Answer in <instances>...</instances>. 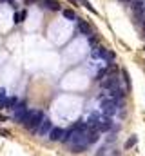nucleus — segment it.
<instances>
[{
	"label": "nucleus",
	"instance_id": "nucleus-16",
	"mask_svg": "<svg viewBox=\"0 0 145 156\" xmlns=\"http://www.w3.org/2000/svg\"><path fill=\"white\" fill-rule=\"evenodd\" d=\"M78 2H80V4H82L84 7H87V9H89L91 13H94V15H96V9H94V7H93V5H91V4H89L87 0H78Z\"/></svg>",
	"mask_w": 145,
	"mask_h": 156
},
{
	"label": "nucleus",
	"instance_id": "nucleus-19",
	"mask_svg": "<svg viewBox=\"0 0 145 156\" xmlns=\"http://www.w3.org/2000/svg\"><path fill=\"white\" fill-rule=\"evenodd\" d=\"M69 2H71L73 5H76V4H78V0H69Z\"/></svg>",
	"mask_w": 145,
	"mask_h": 156
},
{
	"label": "nucleus",
	"instance_id": "nucleus-14",
	"mask_svg": "<svg viewBox=\"0 0 145 156\" xmlns=\"http://www.w3.org/2000/svg\"><path fill=\"white\" fill-rule=\"evenodd\" d=\"M5 100H7V96H5V89H0V109L5 107Z\"/></svg>",
	"mask_w": 145,
	"mask_h": 156
},
{
	"label": "nucleus",
	"instance_id": "nucleus-9",
	"mask_svg": "<svg viewBox=\"0 0 145 156\" xmlns=\"http://www.w3.org/2000/svg\"><path fill=\"white\" fill-rule=\"evenodd\" d=\"M42 5L51 9V11H58L60 9V2L58 0H42Z\"/></svg>",
	"mask_w": 145,
	"mask_h": 156
},
{
	"label": "nucleus",
	"instance_id": "nucleus-10",
	"mask_svg": "<svg viewBox=\"0 0 145 156\" xmlns=\"http://www.w3.org/2000/svg\"><path fill=\"white\" fill-rule=\"evenodd\" d=\"M122 76H124V84H125V89L129 91L131 89V80H129V73L125 69H122Z\"/></svg>",
	"mask_w": 145,
	"mask_h": 156
},
{
	"label": "nucleus",
	"instance_id": "nucleus-3",
	"mask_svg": "<svg viewBox=\"0 0 145 156\" xmlns=\"http://www.w3.org/2000/svg\"><path fill=\"white\" fill-rule=\"evenodd\" d=\"M133 15H134V18H136L138 24L143 22V18H145V4H143V0H134V2H133Z\"/></svg>",
	"mask_w": 145,
	"mask_h": 156
},
{
	"label": "nucleus",
	"instance_id": "nucleus-17",
	"mask_svg": "<svg viewBox=\"0 0 145 156\" xmlns=\"http://www.w3.org/2000/svg\"><path fill=\"white\" fill-rule=\"evenodd\" d=\"M89 44H91V47H93V49H96V45H98V40H96V38L91 35V36H89Z\"/></svg>",
	"mask_w": 145,
	"mask_h": 156
},
{
	"label": "nucleus",
	"instance_id": "nucleus-18",
	"mask_svg": "<svg viewBox=\"0 0 145 156\" xmlns=\"http://www.w3.org/2000/svg\"><path fill=\"white\" fill-rule=\"evenodd\" d=\"M105 153H107V147L104 145V147H100V149H98V153H96V156H105Z\"/></svg>",
	"mask_w": 145,
	"mask_h": 156
},
{
	"label": "nucleus",
	"instance_id": "nucleus-15",
	"mask_svg": "<svg viewBox=\"0 0 145 156\" xmlns=\"http://www.w3.org/2000/svg\"><path fill=\"white\" fill-rule=\"evenodd\" d=\"M64 16H65L67 20H76V15H74V11H71V9H65V11H64Z\"/></svg>",
	"mask_w": 145,
	"mask_h": 156
},
{
	"label": "nucleus",
	"instance_id": "nucleus-1",
	"mask_svg": "<svg viewBox=\"0 0 145 156\" xmlns=\"http://www.w3.org/2000/svg\"><path fill=\"white\" fill-rule=\"evenodd\" d=\"M42 122H44V113H42V111H29V115H27L24 125H25L29 131H38V127H40Z\"/></svg>",
	"mask_w": 145,
	"mask_h": 156
},
{
	"label": "nucleus",
	"instance_id": "nucleus-11",
	"mask_svg": "<svg viewBox=\"0 0 145 156\" xmlns=\"http://www.w3.org/2000/svg\"><path fill=\"white\" fill-rule=\"evenodd\" d=\"M16 102H18V100H16V96L7 98V100H5V109H15V107H16Z\"/></svg>",
	"mask_w": 145,
	"mask_h": 156
},
{
	"label": "nucleus",
	"instance_id": "nucleus-20",
	"mask_svg": "<svg viewBox=\"0 0 145 156\" xmlns=\"http://www.w3.org/2000/svg\"><path fill=\"white\" fill-rule=\"evenodd\" d=\"M27 4H35V2H38V0H25Z\"/></svg>",
	"mask_w": 145,
	"mask_h": 156
},
{
	"label": "nucleus",
	"instance_id": "nucleus-4",
	"mask_svg": "<svg viewBox=\"0 0 145 156\" xmlns=\"http://www.w3.org/2000/svg\"><path fill=\"white\" fill-rule=\"evenodd\" d=\"M27 115H29L27 107H25V105H18V107H15L13 118H15V122H20V124H24V122H25V118H27Z\"/></svg>",
	"mask_w": 145,
	"mask_h": 156
},
{
	"label": "nucleus",
	"instance_id": "nucleus-12",
	"mask_svg": "<svg viewBox=\"0 0 145 156\" xmlns=\"http://www.w3.org/2000/svg\"><path fill=\"white\" fill-rule=\"evenodd\" d=\"M24 18H25V11H20V13H15V16H13V22H15V24H20Z\"/></svg>",
	"mask_w": 145,
	"mask_h": 156
},
{
	"label": "nucleus",
	"instance_id": "nucleus-8",
	"mask_svg": "<svg viewBox=\"0 0 145 156\" xmlns=\"http://www.w3.org/2000/svg\"><path fill=\"white\" fill-rule=\"evenodd\" d=\"M78 29H80V33L85 35V36H91V35H93V33H91V25H89L85 20H78Z\"/></svg>",
	"mask_w": 145,
	"mask_h": 156
},
{
	"label": "nucleus",
	"instance_id": "nucleus-6",
	"mask_svg": "<svg viewBox=\"0 0 145 156\" xmlns=\"http://www.w3.org/2000/svg\"><path fill=\"white\" fill-rule=\"evenodd\" d=\"M51 129H53V127H51V122H49L47 118H44V122L40 124V127H38L36 133H38V136H49Z\"/></svg>",
	"mask_w": 145,
	"mask_h": 156
},
{
	"label": "nucleus",
	"instance_id": "nucleus-5",
	"mask_svg": "<svg viewBox=\"0 0 145 156\" xmlns=\"http://www.w3.org/2000/svg\"><path fill=\"white\" fill-rule=\"evenodd\" d=\"M100 133H105V131H111L113 129V122H111V116H105L102 115L100 120H98V127H96Z\"/></svg>",
	"mask_w": 145,
	"mask_h": 156
},
{
	"label": "nucleus",
	"instance_id": "nucleus-21",
	"mask_svg": "<svg viewBox=\"0 0 145 156\" xmlns=\"http://www.w3.org/2000/svg\"><path fill=\"white\" fill-rule=\"evenodd\" d=\"M0 2H11V4H15V2H13V0H0Z\"/></svg>",
	"mask_w": 145,
	"mask_h": 156
},
{
	"label": "nucleus",
	"instance_id": "nucleus-22",
	"mask_svg": "<svg viewBox=\"0 0 145 156\" xmlns=\"http://www.w3.org/2000/svg\"><path fill=\"white\" fill-rule=\"evenodd\" d=\"M122 2H125V4H127V2H133V0H122Z\"/></svg>",
	"mask_w": 145,
	"mask_h": 156
},
{
	"label": "nucleus",
	"instance_id": "nucleus-7",
	"mask_svg": "<svg viewBox=\"0 0 145 156\" xmlns=\"http://www.w3.org/2000/svg\"><path fill=\"white\" fill-rule=\"evenodd\" d=\"M64 136H65V131L60 129V127H54V129H51V133H49V140H51V142L64 140Z\"/></svg>",
	"mask_w": 145,
	"mask_h": 156
},
{
	"label": "nucleus",
	"instance_id": "nucleus-2",
	"mask_svg": "<svg viewBox=\"0 0 145 156\" xmlns=\"http://www.w3.org/2000/svg\"><path fill=\"white\" fill-rule=\"evenodd\" d=\"M100 109H102V115H105V116H114V115L118 113V100H114V98H111V96H105V98H102V102H100Z\"/></svg>",
	"mask_w": 145,
	"mask_h": 156
},
{
	"label": "nucleus",
	"instance_id": "nucleus-13",
	"mask_svg": "<svg viewBox=\"0 0 145 156\" xmlns=\"http://www.w3.org/2000/svg\"><path fill=\"white\" fill-rule=\"evenodd\" d=\"M136 144H138V138H136V136L133 134V136H131V138H129V140L125 142V149H131V147H134Z\"/></svg>",
	"mask_w": 145,
	"mask_h": 156
}]
</instances>
